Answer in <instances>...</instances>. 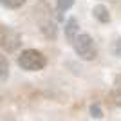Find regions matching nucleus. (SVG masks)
Instances as JSON below:
<instances>
[{"label": "nucleus", "mask_w": 121, "mask_h": 121, "mask_svg": "<svg viewBox=\"0 0 121 121\" xmlns=\"http://www.w3.org/2000/svg\"><path fill=\"white\" fill-rule=\"evenodd\" d=\"M16 63L20 69H24L27 72H36V71H42L47 65V58L38 49H24L16 58Z\"/></svg>", "instance_id": "f257e3e1"}, {"label": "nucleus", "mask_w": 121, "mask_h": 121, "mask_svg": "<svg viewBox=\"0 0 121 121\" xmlns=\"http://www.w3.org/2000/svg\"><path fill=\"white\" fill-rule=\"evenodd\" d=\"M72 49L80 60H85V61H92L98 58V47H96V42L92 40L91 35L87 33H80L78 38L72 42Z\"/></svg>", "instance_id": "f03ea898"}, {"label": "nucleus", "mask_w": 121, "mask_h": 121, "mask_svg": "<svg viewBox=\"0 0 121 121\" xmlns=\"http://www.w3.org/2000/svg\"><path fill=\"white\" fill-rule=\"evenodd\" d=\"M36 16H38V25H40V33L43 35V38H47V40H54L56 36H58V25H56V22L51 18V9L45 5V11L43 13H40V11H36Z\"/></svg>", "instance_id": "7ed1b4c3"}, {"label": "nucleus", "mask_w": 121, "mask_h": 121, "mask_svg": "<svg viewBox=\"0 0 121 121\" xmlns=\"http://www.w3.org/2000/svg\"><path fill=\"white\" fill-rule=\"evenodd\" d=\"M22 45V36L13 29H2L0 33V47L7 52H15Z\"/></svg>", "instance_id": "20e7f679"}, {"label": "nucleus", "mask_w": 121, "mask_h": 121, "mask_svg": "<svg viewBox=\"0 0 121 121\" xmlns=\"http://www.w3.org/2000/svg\"><path fill=\"white\" fill-rule=\"evenodd\" d=\"M78 35H80V24H78V20H76L74 16H71V18L65 22V38H67V42L72 45V42L78 38Z\"/></svg>", "instance_id": "39448f33"}, {"label": "nucleus", "mask_w": 121, "mask_h": 121, "mask_svg": "<svg viewBox=\"0 0 121 121\" xmlns=\"http://www.w3.org/2000/svg\"><path fill=\"white\" fill-rule=\"evenodd\" d=\"M108 98H110V101H112L114 107L121 108V74H117L116 78H114V83H112V89H110Z\"/></svg>", "instance_id": "423d86ee"}, {"label": "nucleus", "mask_w": 121, "mask_h": 121, "mask_svg": "<svg viewBox=\"0 0 121 121\" xmlns=\"http://www.w3.org/2000/svg\"><path fill=\"white\" fill-rule=\"evenodd\" d=\"M92 15H94V18H96L99 24H108V22H110V11L103 4L94 5V7H92Z\"/></svg>", "instance_id": "0eeeda50"}, {"label": "nucleus", "mask_w": 121, "mask_h": 121, "mask_svg": "<svg viewBox=\"0 0 121 121\" xmlns=\"http://www.w3.org/2000/svg\"><path fill=\"white\" fill-rule=\"evenodd\" d=\"M74 5V0H56V18L63 20V13Z\"/></svg>", "instance_id": "6e6552de"}, {"label": "nucleus", "mask_w": 121, "mask_h": 121, "mask_svg": "<svg viewBox=\"0 0 121 121\" xmlns=\"http://www.w3.org/2000/svg\"><path fill=\"white\" fill-rule=\"evenodd\" d=\"M9 78V60H7V56L0 54V80L4 81Z\"/></svg>", "instance_id": "1a4fd4ad"}, {"label": "nucleus", "mask_w": 121, "mask_h": 121, "mask_svg": "<svg viewBox=\"0 0 121 121\" xmlns=\"http://www.w3.org/2000/svg\"><path fill=\"white\" fill-rule=\"evenodd\" d=\"M25 2L27 0H0V4L4 5L5 9H20Z\"/></svg>", "instance_id": "9d476101"}, {"label": "nucleus", "mask_w": 121, "mask_h": 121, "mask_svg": "<svg viewBox=\"0 0 121 121\" xmlns=\"http://www.w3.org/2000/svg\"><path fill=\"white\" fill-rule=\"evenodd\" d=\"M89 112H91V116L96 117V119H101V117H103V110H101V107L98 105V103H92L91 108H89Z\"/></svg>", "instance_id": "9b49d317"}, {"label": "nucleus", "mask_w": 121, "mask_h": 121, "mask_svg": "<svg viewBox=\"0 0 121 121\" xmlns=\"http://www.w3.org/2000/svg\"><path fill=\"white\" fill-rule=\"evenodd\" d=\"M112 52H114L117 58H121V36H117L116 40H114V43H112Z\"/></svg>", "instance_id": "f8f14e48"}]
</instances>
